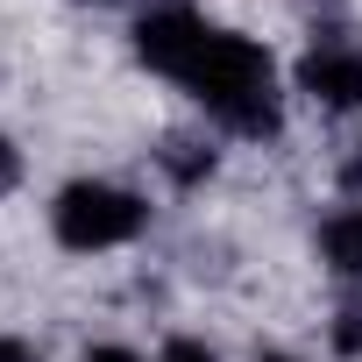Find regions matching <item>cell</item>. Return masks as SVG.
<instances>
[{
	"mask_svg": "<svg viewBox=\"0 0 362 362\" xmlns=\"http://www.w3.org/2000/svg\"><path fill=\"white\" fill-rule=\"evenodd\" d=\"M348 177H362V156H355V163H348Z\"/></svg>",
	"mask_w": 362,
	"mask_h": 362,
	"instance_id": "cell-13",
	"label": "cell"
},
{
	"mask_svg": "<svg viewBox=\"0 0 362 362\" xmlns=\"http://www.w3.org/2000/svg\"><path fill=\"white\" fill-rule=\"evenodd\" d=\"M256 362H291V355H256Z\"/></svg>",
	"mask_w": 362,
	"mask_h": 362,
	"instance_id": "cell-12",
	"label": "cell"
},
{
	"mask_svg": "<svg viewBox=\"0 0 362 362\" xmlns=\"http://www.w3.org/2000/svg\"><path fill=\"white\" fill-rule=\"evenodd\" d=\"M320 256H327L341 277L362 284V206H348V214H334V221L320 228Z\"/></svg>",
	"mask_w": 362,
	"mask_h": 362,
	"instance_id": "cell-5",
	"label": "cell"
},
{
	"mask_svg": "<svg viewBox=\"0 0 362 362\" xmlns=\"http://www.w3.org/2000/svg\"><path fill=\"white\" fill-rule=\"evenodd\" d=\"M177 86H192V100L235 128V135H277V71H270V50L235 36V29H206V43L192 50V64L177 71Z\"/></svg>",
	"mask_w": 362,
	"mask_h": 362,
	"instance_id": "cell-1",
	"label": "cell"
},
{
	"mask_svg": "<svg viewBox=\"0 0 362 362\" xmlns=\"http://www.w3.org/2000/svg\"><path fill=\"white\" fill-rule=\"evenodd\" d=\"M334 348H341V355H355V348H362V305H341V327H334Z\"/></svg>",
	"mask_w": 362,
	"mask_h": 362,
	"instance_id": "cell-8",
	"label": "cell"
},
{
	"mask_svg": "<svg viewBox=\"0 0 362 362\" xmlns=\"http://www.w3.org/2000/svg\"><path fill=\"white\" fill-rule=\"evenodd\" d=\"M163 163H170V177H185V185H192V177H206V170H214V149H199V142H170V149H163Z\"/></svg>",
	"mask_w": 362,
	"mask_h": 362,
	"instance_id": "cell-6",
	"label": "cell"
},
{
	"mask_svg": "<svg viewBox=\"0 0 362 362\" xmlns=\"http://www.w3.org/2000/svg\"><path fill=\"white\" fill-rule=\"evenodd\" d=\"M15 185H22V149H15L8 135H0V199H8Z\"/></svg>",
	"mask_w": 362,
	"mask_h": 362,
	"instance_id": "cell-9",
	"label": "cell"
},
{
	"mask_svg": "<svg viewBox=\"0 0 362 362\" xmlns=\"http://www.w3.org/2000/svg\"><path fill=\"white\" fill-rule=\"evenodd\" d=\"M86 362H142L135 348H114V341H100V348H86Z\"/></svg>",
	"mask_w": 362,
	"mask_h": 362,
	"instance_id": "cell-11",
	"label": "cell"
},
{
	"mask_svg": "<svg viewBox=\"0 0 362 362\" xmlns=\"http://www.w3.org/2000/svg\"><path fill=\"white\" fill-rule=\"evenodd\" d=\"M163 362H221L206 341H192V334H177V341H163Z\"/></svg>",
	"mask_w": 362,
	"mask_h": 362,
	"instance_id": "cell-7",
	"label": "cell"
},
{
	"mask_svg": "<svg viewBox=\"0 0 362 362\" xmlns=\"http://www.w3.org/2000/svg\"><path fill=\"white\" fill-rule=\"evenodd\" d=\"M0 362H43L29 341H15V334H0Z\"/></svg>",
	"mask_w": 362,
	"mask_h": 362,
	"instance_id": "cell-10",
	"label": "cell"
},
{
	"mask_svg": "<svg viewBox=\"0 0 362 362\" xmlns=\"http://www.w3.org/2000/svg\"><path fill=\"white\" fill-rule=\"evenodd\" d=\"M50 228H57V242H64V249L93 256V249H121V242H135V235L149 228V206H142L135 192L107 185V177H78V185H64V192H57Z\"/></svg>",
	"mask_w": 362,
	"mask_h": 362,
	"instance_id": "cell-2",
	"label": "cell"
},
{
	"mask_svg": "<svg viewBox=\"0 0 362 362\" xmlns=\"http://www.w3.org/2000/svg\"><path fill=\"white\" fill-rule=\"evenodd\" d=\"M206 43V22L185 8V0H170V8H149L142 22H135V57L149 64V71H185L192 64V50Z\"/></svg>",
	"mask_w": 362,
	"mask_h": 362,
	"instance_id": "cell-4",
	"label": "cell"
},
{
	"mask_svg": "<svg viewBox=\"0 0 362 362\" xmlns=\"http://www.w3.org/2000/svg\"><path fill=\"white\" fill-rule=\"evenodd\" d=\"M298 93L320 100V107H334V114L362 107V50L341 43V36H320V43L298 57Z\"/></svg>",
	"mask_w": 362,
	"mask_h": 362,
	"instance_id": "cell-3",
	"label": "cell"
}]
</instances>
